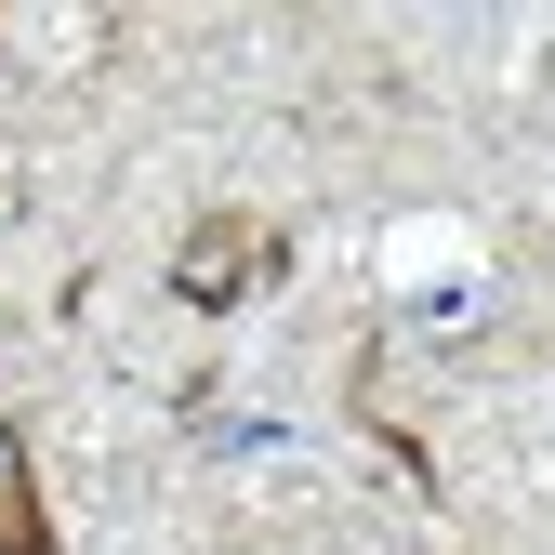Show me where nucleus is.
Here are the masks:
<instances>
[{"mask_svg": "<svg viewBox=\"0 0 555 555\" xmlns=\"http://www.w3.org/2000/svg\"><path fill=\"white\" fill-rule=\"evenodd\" d=\"M292 264V238H278L264 212H212V225H185V251H172V292L198 305V318H225V305H251L264 278Z\"/></svg>", "mask_w": 555, "mask_h": 555, "instance_id": "f257e3e1", "label": "nucleus"}, {"mask_svg": "<svg viewBox=\"0 0 555 555\" xmlns=\"http://www.w3.org/2000/svg\"><path fill=\"white\" fill-rule=\"evenodd\" d=\"M0 555H53V516H40V490H27V437L0 424Z\"/></svg>", "mask_w": 555, "mask_h": 555, "instance_id": "f03ea898", "label": "nucleus"}]
</instances>
